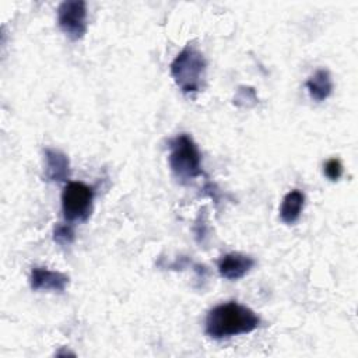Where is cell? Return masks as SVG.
Instances as JSON below:
<instances>
[{
  "mask_svg": "<svg viewBox=\"0 0 358 358\" xmlns=\"http://www.w3.org/2000/svg\"><path fill=\"white\" fill-rule=\"evenodd\" d=\"M260 326V317L248 306L238 302L220 303L206 316V334L214 340H224L248 334Z\"/></svg>",
  "mask_w": 358,
  "mask_h": 358,
  "instance_id": "1",
  "label": "cell"
},
{
  "mask_svg": "<svg viewBox=\"0 0 358 358\" xmlns=\"http://www.w3.org/2000/svg\"><path fill=\"white\" fill-rule=\"evenodd\" d=\"M207 62L194 46H186L171 63V76L183 94H196L204 88Z\"/></svg>",
  "mask_w": 358,
  "mask_h": 358,
  "instance_id": "2",
  "label": "cell"
},
{
  "mask_svg": "<svg viewBox=\"0 0 358 358\" xmlns=\"http://www.w3.org/2000/svg\"><path fill=\"white\" fill-rule=\"evenodd\" d=\"M168 161L172 173L183 185L204 175L201 168V152L187 133H180L169 141Z\"/></svg>",
  "mask_w": 358,
  "mask_h": 358,
  "instance_id": "3",
  "label": "cell"
},
{
  "mask_svg": "<svg viewBox=\"0 0 358 358\" xmlns=\"http://www.w3.org/2000/svg\"><path fill=\"white\" fill-rule=\"evenodd\" d=\"M94 189L83 182H69L62 192V211L66 221H85L92 210Z\"/></svg>",
  "mask_w": 358,
  "mask_h": 358,
  "instance_id": "4",
  "label": "cell"
},
{
  "mask_svg": "<svg viewBox=\"0 0 358 358\" xmlns=\"http://www.w3.org/2000/svg\"><path fill=\"white\" fill-rule=\"evenodd\" d=\"M87 3L84 0H66L57 7V24L71 41H80L87 34Z\"/></svg>",
  "mask_w": 358,
  "mask_h": 358,
  "instance_id": "5",
  "label": "cell"
},
{
  "mask_svg": "<svg viewBox=\"0 0 358 358\" xmlns=\"http://www.w3.org/2000/svg\"><path fill=\"white\" fill-rule=\"evenodd\" d=\"M29 284L34 291L63 292L70 284V277L62 271L49 270L46 267H34L31 270Z\"/></svg>",
  "mask_w": 358,
  "mask_h": 358,
  "instance_id": "6",
  "label": "cell"
},
{
  "mask_svg": "<svg viewBox=\"0 0 358 358\" xmlns=\"http://www.w3.org/2000/svg\"><path fill=\"white\" fill-rule=\"evenodd\" d=\"M256 264V260L252 256L231 252L224 255L218 262V273L222 278L229 281H236L245 277Z\"/></svg>",
  "mask_w": 358,
  "mask_h": 358,
  "instance_id": "7",
  "label": "cell"
},
{
  "mask_svg": "<svg viewBox=\"0 0 358 358\" xmlns=\"http://www.w3.org/2000/svg\"><path fill=\"white\" fill-rule=\"evenodd\" d=\"M43 157H45V168H43L45 180L49 183L67 182L70 178L69 157L64 152L53 148H45Z\"/></svg>",
  "mask_w": 358,
  "mask_h": 358,
  "instance_id": "8",
  "label": "cell"
},
{
  "mask_svg": "<svg viewBox=\"0 0 358 358\" xmlns=\"http://www.w3.org/2000/svg\"><path fill=\"white\" fill-rule=\"evenodd\" d=\"M306 90L309 96L315 102H323L327 99L333 92V80L326 69L316 70L308 80H306Z\"/></svg>",
  "mask_w": 358,
  "mask_h": 358,
  "instance_id": "9",
  "label": "cell"
},
{
  "mask_svg": "<svg viewBox=\"0 0 358 358\" xmlns=\"http://www.w3.org/2000/svg\"><path fill=\"white\" fill-rule=\"evenodd\" d=\"M305 206V194L298 190L294 189L291 192H288L280 206V218L282 222L285 224H294L299 220L302 210Z\"/></svg>",
  "mask_w": 358,
  "mask_h": 358,
  "instance_id": "10",
  "label": "cell"
},
{
  "mask_svg": "<svg viewBox=\"0 0 358 358\" xmlns=\"http://www.w3.org/2000/svg\"><path fill=\"white\" fill-rule=\"evenodd\" d=\"M76 232L71 222H60L53 228V241L60 246H67L74 242Z\"/></svg>",
  "mask_w": 358,
  "mask_h": 358,
  "instance_id": "11",
  "label": "cell"
},
{
  "mask_svg": "<svg viewBox=\"0 0 358 358\" xmlns=\"http://www.w3.org/2000/svg\"><path fill=\"white\" fill-rule=\"evenodd\" d=\"M249 101H252V103L256 105L257 96H256L255 90H253L252 87H245V85L239 87V88H238V92H236V95H235V98H234V103H235L236 106L250 108Z\"/></svg>",
  "mask_w": 358,
  "mask_h": 358,
  "instance_id": "12",
  "label": "cell"
},
{
  "mask_svg": "<svg viewBox=\"0 0 358 358\" xmlns=\"http://www.w3.org/2000/svg\"><path fill=\"white\" fill-rule=\"evenodd\" d=\"M323 171H324V175L327 176V179H330L331 182H336L343 175V165H341L340 159L330 158L326 161Z\"/></svg>",
  "mask_w": 358,
  "mask_h": 358,
  "instance_id": "13",
  "label": "cell"
},
{
  "mask_svg": "<svg viewBox=\"0 0 358 358\" xmlns=\"http://www.w3.org/2000/svg\"><path fill=\"white\" fill-rule=\"evenodd\" d=\"M194 234H196V241L199 243L204 242V238H207V221H206V210L203 208V211H200L196 222H194V228H193Z\"/></svg>",
  "mask_w": 358,
  "mask_h": 358,
  "instance_id": "14",
  "label": "cell"
}]
</instances>
